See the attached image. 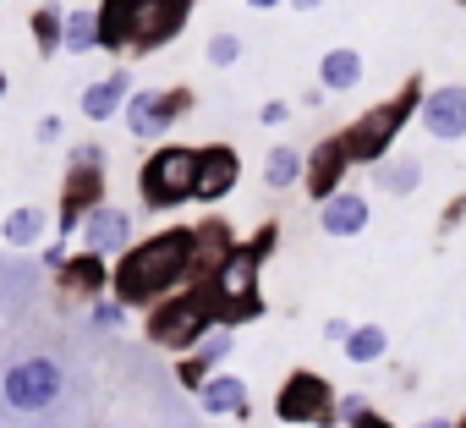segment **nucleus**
<instances>
[{
    "instance_id": "13",
    "label": "nucleus",
    "mask_w": 466,
    "mask_h": 428,
    "mask_svg": "<svg viewBox=\"0 0 466 428\" xmlns=\"http://www.w3.org/2000/svg\"><path fill=\"white\" fill-rule=\"evenodd\" d=\"M88 159H77V170H72V181H66V214H61V231H77V220H83V203L94 209V198H99V148H83Z\"/></svg>"
},
{
    "instance_id": "17",
    "label": "nucleus",
    "mask_w": 466,
    "mask_h": 428,
    "mask_svg": "<svg viewBox=\"0 0 466 428\" xmlns=\"http://www.w3.org/2000/svg\"><path fill=\"white\" fill-rule=\"evenodd\" d=\"M94 23H99V50H132V0H105Z\"/></svg>"
},
{
    "instance_id": "32",
    "label": "nucleus",
    "mask_w": 466,
    "mask_h": 428,
    "mask_svg": "<svg viewBox=\"0 0 466 428\" xmlns=\"http://www.w3.org/2000/svg\"><path fill=\"white\" fill-rule=\"evenodd\" d=\"M291 6H297V12H313V6H324V0H291Z\"/></svg>"
},
{
    "instance_id": "36",
    "label": "nucleus",
    "mask_w": 466,
    "mask_h": 428,
    "mask_svg": "<svg viewBox=\"0 0 466 428\" xmlns=\"http://www.w3.org/2000/svg\"><path fill=\"white\" fill-rule=\"evenodd\" d=\"M461 6H466V0H461Z\"/></svg>"
},
{
    "instance_id": "14",
    "label": "nucleus",
    "mask_w": 466,
    "mask_h": 428,
    "mask_svg": "<svg viewBox=\"0 0 466 428\" xmlns=\"http://www.w3.org/2000/svg\"><path fill=\"white\" fill-rule=\"evenodd\" d=\"M127 237H132V220L121 209H88V220H83V248L88 253H116V248H127Z\"/></svg>"
},
{
    "instance_id": "3",
    "label": "nucleus",
    "mask_w": 466,
    "mask_h": 428,
    "mask_svg": "<svg viewBox=\"0 0 466 428\" xmlns=\"http://www.w3.org/2000/svg\"><path fill=\"white\" fill-rule=\"evenodd\" d=\"M269 237H275V231H264L258 248L225 253V264H219V275H214V313H219L225 324H237V319H248V313L258 308V302H253V270H258V253H269Z\"/></svg>"
},
{
    "instance_id": "27",
    "label": "nucleus",
    "mask_w": 466,
    "mask_h": 428,
    "mask_svg": "<svg viewBox=\"0 0 466 428\" xmlns=\"http://www.w3.org/2000/svg\"><path fill=\"white\" fill-rule=\"evenodd\" d=\"M417 176H422V170H417V159H406V165H384V170H379V181H384L390 192H411V187H417Z\"/></svg>"
},
{
    "instance_id": "21",
    "label": "nucleus",
    "mask_w": 466,
    "mask_h": 428,
    "mask_svg": "<svg viewBox=\"0 0 466 428\" xmlns=\"http://www.w3.org/2000/svg\"><path fill=\"white\" fill-rule=\"evenodd\" d=\"M203 406H208V412H237V417H242V412H248V395H242L237 379H208V384H203Z\"/></svg>"
},
{
    "instance_id": "30",
    "label": "nucleus",
    "mask_w": 466,
    "mask_h": 428,
    "mask_svg": "<svg viewBox=\"0 0 466 428\" xmlns=\"http://www.w3.org/2000/svg\"><path fill=\"white\" fill-rule=\"evenodd\" d=\"M286 116H291V105H280V99H275V105H264V127H280Z\"/></svg>"
},
{
    "instance_id": "18",
    "label": "nucleus",
    "mask_w": 466,
    "mask_h": 428,
    "mask_svg": "<svg viewBox=\"0 0 466 428\" xmlns=\"http://www.w3.org/2000/svg\"><path fill=\"white\" fill-rule=\"evenodd\" d=\"M121 99H127V72H116V77H105V83H94V88L83 94V110H88V121H110V116L121 110Z\"/></svg>"
},
{
    "instance_id": "5",
    "label": "nucleus",
    "mask_w": 466,
    "mask_h": 428,
    "mask_svg": "<svg viewBox=\"0 0 466 428\" xmlns=\"http://www.w3.org/2000/svg\"><path fill=\"white\" fill-rule=\"evenodd\" d=\"M208 319H214V286H203V291H187L181 302L159 308L148 330H154V341H159V346H192V341L208 330Z\"/></svg>"
},
{
    "instance_id": "20",
    "label": "nucleus",
    "mask_w": 466,
    "mask_h": 428,
    "mask_svg": "<svg viewBox=\"0 0 466 428\" xmlns=\"http://www.w3.org/2000/svg\"><path fill=\"white\" fill-rule=\"evenodd\" d=\"M61 50H72V56H88V50H99V23H94V12H72V17H66Z\"/></svg>"
},
{
    "instance_id": "8",
    "label": "nucleus",
    "mask_w": 466,
    "mask_h": 428,
    "mask_svg": "<svg viewBox=\"0 0 466 428\" xmlns=\"http://www.w3.org/2000/svg\"><path fill=\"white\" fill-rule=\"evenodd\" d=\"M275 412L291 417V423H329V390H324V379L291 373L286 390H280V401H275Z\"/></svg>"
},
{
    "instance_id": "34",
    "label": "nucleus",
    "mask_w": 466,
    "mask_h": 428,
    "mask_svg": "<svg viewBox=\"0 0 466 428\" xmlns=\"http://www.w3.org/2000/svg\"><path fill=\"white\" fill-rule=\"evenodd\" d=\"M422 428H450V423H422Z\"/></svg>"
},
{
    "instance_id": "23",
    "label": "nucleus",
    "mask_w": 466,
    "mask_h": 428,
    "mask_svg": "<svg viewBox=\"0 0 466 428\" xmlns=\"http://www.w3.org/2000/svg\"><path fill=\"white\" fill-rule=\"evenodd\" d=\"M28 23H34V39H39V50H45V56H56V50H61V34H66V12H56V6H39Z\"/></svg>"
},
{
    "instance_id": "9",
    "label": "nucleus",
    "mask_w": 466,
    "mask_h": 428,
    "mask_svg": "<svg viewBox=\"0 0 466 428\" xmlns=\"http://www.w3.org/2000/svg\"><path fill=\"white\" fill-rule=\"evenodd\" d=\"M187 88H176V94H132V110H127V121H132V132L137 138H159L181 110H187Z\"/></svg>"
},
{
    "instance_id": "16",
    "label": "nucleus",
    "mask_w": 466,
    "mask_h": 428,
    "mask_svg": "<svg viewBox=\"0 0 466 428\" xmlns=\"http://www.w3.org/2000/svg\"><path fill=\"white\" fill-rule=\"evenodd\" d=\"M362 226H368V198H357V192L324 198V231L329 237H357Z\"/></svg>"
},
{
    "instance_id": "24",
    "label": "nucleus",
    "mask_w": 466,
    "mask_h": 428,
    "mask_svg": "<svg viewBox=\"0 0 466 428\" xmlns=\"http://www.w3.org/2000/svg\"><path fill=\"white\" fill-rule=\"evenodd\" d=\"M0 237H6V242H39L45 237V214L39 209H17V214H6V226H0Z\"/></svg>"
},
{
    "instance_id": "7",
    "label": "nucleus",
    "mask_w": 466,
    "mask_h": 428,
    "mask_svg": "<svg viewBox=\"0 0 466 428\" xmlns=\"http://www.w3.org/2000/svg\"><path fill=\"white\" fill-rule=\"evenodd\" d=\"M56 395H61V368H56L50 357L17 362V368L6 373V401L23 406V412H39V406H50Z\"/></svg>"
},
{
    "instance_id": "22",
    "label": "nucleus",
    "mask_w": 466,
    "mask_h": 428,
    "mask_svg": "<svg viewBox=\"0 0 466 428\" xmlns=\"http://www.w3.org/2000/svg\"><path fill=\"white\" fill-rule=\"evenodd\" d=\"M61 286H66V291H99V286H105V264H99V253L72 259L66 275H61Z\"/></svg>"
},
{
    "instance_id": "11",
    "label": "nucleus",
    "mask_w": 466,
    "mask_h": 428,
    "mask_svg": "<svg viewBox=\"0 0 466 428\" xmlns=\"http://www.w3.org/2000/svg\"><path fill=\"white\" fill-rule=\"evenodd\" d=\"M237 176H242V165H237V154L230 148H198V187H192V198H225L230 187H237Z\"/></svg>"
},
{
    "instance_id": "26",
    "label": "nucleus",
    "mask_w": 466,
    "mask_h": 428,
    "mask_svg": "<svg viewBox=\"0 0 466 428\" xmlns=\"http://www.w3.org/2000/svg\"><path fill=\"white\" fill-rule=\"evenodd\" d=\"M297 170H302V154L297 148H269V165H264V181L269 187H291Z\"/></svg>"
},
{
    "instance_id": "15",
    "label": "nucleus",
    "mask_w": 466,
    "mask_h": 428,
    "mask_svg": "<svg viewBox=\"0 0 466 428\" xmlns=\"http://www.w3.org/2000/svg\"><path fill=\"white\" fill-rule=\"evenodd\" d=\"M225 226H203V231H192V253H187V280H203V286H214V275H219V264H225Z\"/></svg>"
},
{
    "instance_id": "31",
    "label": "nucleus",
    "mask_w": 466,
    "mask_h": 428,
    "mask_svg": "<svg viewBox=\"0 0 466 428\" xmlns=\"http://www.w3.org/2000/svg\"><path fill=\"white\" fill-rule=\"evenodd\" d=\"M351 428H384V423H379V417H368V412L357 406V417H351Z\"/></svg>"
},
{
    "instance_id": "1",
    "label": "nucleus",
    "mask_w": 466,
    "mask_h": 428,
    "mask_svg": "<svg viewBox=\"0 0 466 428\" xmlns=\"http://www.w3.org/2000/svg\"><path fill=\"white\" fill-rule=\"evenodd\" d=\"M187 253H192V231H159L154 242H143V248H132L127 259H121V275H116V291H121V302H148V297H159L165 286H176L181 280V270H187Z\"/></svg>"
},
{
    "instance_id": "37",
    "label": "nucleus",
    "mask_w": 466,
    "mask_h": 428,
    "mask_svg": "<svg viewBox=\"0 0 466 428\" xmlns=\"http://www.w3.org/2000/svg\"><path fill=\"white\" fill-rule=\"evenodd\" d=\"M461 428H466V423H461Z\"/></svg>"
},
{
    "instance_id": "4",
    "label": "nucleus",
    "mask_w": 466,
    "mask_h": 428,
    "mask_svg": "<svg viewBox=\"0 0 466 428\" xmlns=\"http://www.w3.org/2000/svg\"><path fill=\"white\" fill-rule=\"evenodd\" d=\"M137 187H143V198H148L154 209L187 203L192 187H198V148H159V154L143 165Z\"/></svg>"
},
{
    "instance_id": "12",
    "label": "nucleus",
    "mask_w": 466,
    "mask_h": 428,
    "mask_svg": "<svg viewBox=\"0 0 466 428\" xmlns=\"http://www.w3.org/2000/svg\"><path fill=\"white\" fill-rule=\"evenodd\" d=\"M346 165H351V154H346V138H329V143H319V148L308 154V192H313V198H335V187H340Z\"/></svg>"
},
{
    "instance_id": "35",
    "label": "nucleus",
    "mask_w": 466,
    "mask_h": 428,
    "mask_svg": "<svg viewBox=\"0 0 466 428\" xmlns=\"http://www.w3.org/2000/svg\"><path fill=\"white\" fill-rule=\"evenodd\" d=\"M0 94H6V72H0Z\"/></svg>"
},
{
    "instance_id": "6",
    "label": "nucleus",
    "mask_w": 466,
    "mask_h": 428,
    "mask_svg": "<svg viewBox=\"0 0 466 428\" xmlns=\"http://www.w3.org/2000/svg\"><path fill=\"white\" fill-rule=\"evenodd\" d=\"M192 17V0H132V50H154L176 39Z\"/></svg>"
},
{
    "instance_id": "28",
    "label": "nucleus",
    "mask_w": 466,
    "mask_h": 428,
    "mask_svg": "<svg viewBox=\"0 0 466 428\" xmlns=\"http://www.w3.org/2000/svg\"><path fill=\"white\" fill-rule=\"evenodd\" d=\"M237 56H242V39H237V34H214V39H208V61H214V66H230Z\"/></svg>"
},
{
    "instance_id": "10",
    "label": "nucleus",
    "mask_w": 466,
    "mask_h": 428,
    "mask_svg": "<svg viewBox=\"0 0 466 428\" xmlns=\"http://www.w3.org/2000/svg\"><path fill=\"white\" fill-rule=\"evenodd\" d=\"M422 127L439 138V143H455L466 138V88H439L422 99Z\"/></svg>"
},
{
    "instance_id": "2",
    "label": "nucleus",
    "mask_w": 466,
    "mask_h": 428,
    "mask_svg": "<svg viewBox=\"0 0 466 428\" xmlns=\"http://www.w3.org/2000/svg\"><path fill=\"white\" fill-rule=\"evenodd\" d=\"M422 105V83H406L400 88V99H390V105H373L351 132H346V154L351 159H379V154H390V143H395V132L406 127V116Z\"/></svg>"
},
{
    "instance_id": "29",
    "label": "nucleus",
    "mask_w": 466,
    "mask_h": 428,
    "mask_svg": "<svg viewBox=\"0 0 466 428\" xmlns=\"http://www.w3.org/2000/svg\"><path fill=\"white\" fill-rule=\"evenodd\" d=\"M230 352V335H208V346H203V362H219Z\"/></svg>"
},
{
    "instance_id": "19",
    "label": "nucleus",
    "mask_w": 466,
    "mask_h": 428,
    "mask_svg": "<svg viewBox=\"0 0 466 428\" xmlns=\"http://www.w3.org/2000/svg\"><path fill=\"white\" fill-rule=\"evenodd\" d=\"M319 77H324L329 94H335V88H357V83H362V56H357V50H329L324 66H319Z\"/></svg>"
},
{
    "instance_id": "25",
    "label": "nucleus",
    "mask_w": 466,
    "mask_h": 428,
    "mask_svg": "<svg viewBox=\"0 0 466 428\" xmlns=\"http://www.w3.org/2000/svg\"><path fill=\"white\" fill-rule=\"evenodd\" d=\"M346 357H351V362H373V357H384V330H373V324L346 330Z\"/></svg>"
},
{
    "instance_id": "33",
    "label": "nucleus",
    "mask_w": 466,
    "mask_h": 428,
    "mask_svg": "<svg viewBox=\"0 0 466 428\" xmlns=\"http://www.w3.org/2000/svg\"><path fill=\"white\" fill-rule=\"evenodd\" d=\"M248 6H258V12H269V6H280V0H248Z\"/></svg>"
}]
</instances>
